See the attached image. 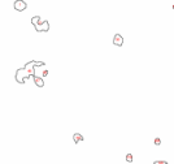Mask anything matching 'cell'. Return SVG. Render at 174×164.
Wrapping results in <instances>:
<instances>
[{"instance_id": "6da1fadb", "label": "cell", "mask_w": 174, "mask_h": 164, "mask_svg": "<svg viewBox=\"0 0 174 164\" xmlns=\"http://www.w3.org/2000/svg\"><path fill=\"white\" fill-rule=\"evenodd\" d=\"M44 63L43 61H30L27 63L24 68H21L16 72V81L18 84H24L26 81V78H30V77H35V66H43Z\"/></svg>"}, {"instance_id": "52a82bcc", "label": "cell", "mask_w": 174, "mask_h": 164, "mask_svg": "<svg viewBox=\"0 0 174 164\" xmlns=\"http://www.w3.org/2000/svg\"><path fill=\"white\" fill-rule=\"evenodd\" d=\"M126 162H129V163L133 162V155H131V154H127V155H126Z\"/></svg>"}, {"instance_id": "30bf717a", "label": "cell", "mask_w": 174, "mask_h": 164, "mask_svg": "<svg viewBox=\"0 0 174 164\" xmlns=\"http://www.w3.org/2000/svg\"><path fill=\"white\" fill-rule=\"evenodd\" d=\"M48 76V70H44L43 72V77H47Z\"/></svg>"}, {"instance_id": "7a4b0ae2", "label": "cell", "mask_w": 174, "mask_h": 164, "mask_svg": "<svg viewBox=\"0 0 174 164\" xmlns=\"http://www.w3.org/2000/svg\"><path fill=\"white\" fill-rule=\"evenodd\" d=\"M31 24L35 26V30L37 31H48L49 30V22L42 21L40 16H34L31 18Z\"/></svg>"}, {"instance_id": "3957f363", "label": "cell", "mask_w": 174, "mask_h": 164, "mask_svg": "<svg viewBox=\"0 0 174 164\" xmlns=\"http://www.w3.org/2000/svg\"><path fill=\"white\" fill-rule=\"evenodd\" d=\"M26 8H27V4L24 2V0H16V2H14V9H16V11L22 12Z\"/></svg>"}, {"instance_id": "277c9868", "label": "cell", "mask_w": 174, "mask_h": 164, "mask_svg": "<svg viewBox=\"0 0 174 164\" xmlns=\"http://www.w3.org/2000/svg\"><path fill=\"white\" fill-rule=\"evenodd\" d=\"M113 44L117 47H121L122 44H124V36H122L121 34H116L113 36Z\"/></svg>"}, {"instance_id": "9c48e42d", "label": "cell", "mask_w": 174, "mask_h": 164, "mask_svg": "<svg viewBox=\"0 0 174 164\" xmlns=\"http://www.w3.org/2000/svg\"><path fill=\"white\" fill-rule=\"evenodd\" d=\"M153 164H168V162H165V160H156V162H153Z\"/></svg>"}, {"instance_id": "ba28073f", "label": "cell", "mask_w": 174, "mask_h": 164, "mask_svg": "<svg viewBox=\"0 0 174 164\" xmlns=\"http://www.w3.org/2000/svg\"><path fill=\"white\" fill-rule=\"evenodd\" d=\"M153 142H155L156 146H160V145H161V139H160V138H155Z\"/></svg>"}, {"instance_id": "5b68a950", "label": "cell", "mask_w": 174, "mask_h": 164, "mask_svg": "<svg viewBox=\"0 0 174 164\" xmlns=\"http://www.w3.org/2000/svg\"><path fill=\"white\" fill-rule=\"evenodd\" d=\"M33 78H34L35 85H37L38 87H43V86H44V81H43V78H42V77L35 76V77H33Z\"/></svg>"}, {"instance_id": "8992f818", "label": "cell", "mask_w": 174, "mask_h": 164, "mask_svg": "<svg viewBox=\"0 0 174 164\" xmlns=\"http://www.w3.org/2000/svg\"><path fill=\"white\" fill-rule=\"evenodd\" d=\"M73 141H74V143H79L81 141H83V136L81 133H74L73 134Z\"/></svg>"}]
</instances>
